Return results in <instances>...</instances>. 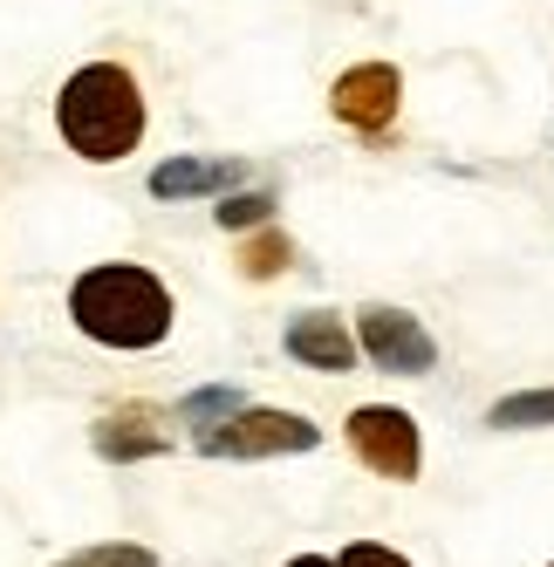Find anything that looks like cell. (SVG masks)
<instances>
[{"label": "cell", "mask_w": 554, "mask_h": 567, "mask_svg": "<svg viewBox=\"0 0 554 567\" xmlns=\"http://www.w3.org/2000/svg\"><path fill=\"white\" fill-rule=\"evenodd\" d=\"M69 315L103 349H151L172 336V295L151 267H90L69 288Z\"/></svg>", "instance_id": "cell-1"}, {"label": "cell", "mask_w": 554, "mask_h": 567, "mask_svg": "<svg viewBox=\"0 0 554 567\" xmlns=\"http://www.w3.org/2000/svg\"><path fill=\"white\" fill-rule=\"evenodd\" d=\"M55 124H62L69 151H83L90 165H110V157L137 151V137H144V90H137V75L116 69V62L75 69L62 83V96H55Z\"/></svg>", "instance_id": "cell-2"}, {"label": "cell", "mask_w": 554, "mask_h": 567, "mask_svg": "<svg viewBox=\"0 0 554 567\" xmlns=\"http://www.w3.org/2000/svg\"><path fill=\"white\" fill-rule=\"evenodd\" d=\"M322 444V431H315L308 417L295 411H254V403H240L199 452L206 458H288V452H315Z\"/></svg>", "instance_id": "cell-3"}, {"label": "cell", "mask_w": 554, "mask_h": 567, "mask_svg": "<svg viewBox=\"0 0 554 567\" xmlns=\"http://www.w3.org/2000/svg\"><path fill=\"white\" fill-rule=\"evenodd\" d=\"M356 342H363V355L390 377H424L431 362H439V342L424 336V321L404 315V308H383V301H370L356 315Z\"/></svg>", "instance_id": "cell-4"}, {"label": "cell", "mask_w": 554, "mask_h": 567, "mask_svg": "<svg viewBox=\"0 0 554 567\" xmlns=\"http://www.w3.org/2000/svg\"><path fill=\"white\" fill-rule=\"evenodd\" d=\"M349 452L377 478H418V424L398 403H363V411H349Z\"/></svg>", "instance_id": "cell-5"}, {"label": "cell", "mask_w": 554, "mask_h": 567, "mask_svg": "<svg viewBox=\"0 0 554 567\" xmlns=\"http://www.w3.org/2000/svg\"><path fill=\"white\" fill-rule=\"evenodd\" d=\"M398 69L390 62H363V69H349V75H336V90H329V103H336V116L349 131H383L390 116H398Z\"/></svg>", "instance_id": "cell-6"}, {"label": "cell", "mask_w": 554, "mask_h": 567, "mask_svg": "<svg viewBox=\"0 0 554 567\" xmlns=\"http://www.w3.org/2000/svg\"><path fill=\"white\" fill-rule=\"evenodd\" d=\"M288 355L308 362V370H322V377H342L349 362H356V342H349V329H342V315L308 308V315L288 321Z\"/></svg>", "instance_id": "cell-7"}, {"label": "cell", "mask_w": 554, "mask_h": 567, "mask_svg": "<svg viewBox=\"0 0 554 567\" xmlns=\"http://www.w3.org/2000/svg\"><path fill=\"white\" fill-rule=\"evenodd\" d=\"M165 444H172V431H165V417H157L151 403H131V411L96 417V452H103V458H116V465L151 458V452H165Z\"/></svg>", "instance_id": "cell-8"}, {"label": "cell", "mask_w": 554, "mask_h": 567, "mask_svg": "<svg viewBox=\"0 0 554 567\" xmlns=\"http://www.w3.org/2000/svg\"><path fill=\"white\" fill-rule=\"evenodd\" d=\"M247 178V165L233 157H172V165L151 172V192L157 198H206V192H233Z\"/></svg>", "instance_id": "cell-9"}, {"label": "cell", "mask_w": 554, "mask_h": 567, "mask_svg": "<svg viewBox=\"0 0 554 567\" xmlns=\"http://www.w3.org/2000/svg\"><path fill=\"white\" fill-rule=\"evenodd\" d=\"M493 431H534V424H554V390H521V396H500L486 411Z\"/></svg>", "instance_id": "cell-10"}, {"label": "cell", "mask_w": 554, "mask_h": 567, "mask_svg": "<svg viewBox=\"0 0 554 567\" xmlns=\"http://www.w3.org/2000/svg\"><path fill=\"white\" fill-rule=\"evenodd\" d=\"M240 403H247L240 390H192V396H185V424H192V444H206V437H213V431H219L233 411H240Z\"/></svg>", "instance_id": "cell-11"}, {"label": "cell", "mask_w": 554, "mask_h": 567, "mask_svg": "<svg viewBox=\"0 0 554 567\" xmlns=\"http://www.w3.org/2000/svg\"><path fill=\"white\" fill-rule=\"evenodd\" d=\"M274 219V192H233L219 206V226L226 233H247V226H267Z\"/></svg>", "instance_id": "cell-12"}, {"label": "cell", "mask_w": 554, "mask_h": 567, "mask_svg": "<svg viewBox=\"0 0 554 567\" xmlns=\"http://www.w3.org/2000/svg\"><path fill=\"white\" fill-rule=\"evenodd\" d=\"M62 567H157L151 547H131V540H110V547H83V554H69Z\"/></svg>", "instance_id": "cell-13"}, {"label": "cell", "mask_w": 554, "mask_h": 567, "mask_svg": "<svg viewBox=\"0 0 554 567\" xmlns=\"http://www.w3.org/2000/svg\"><path fill=\"white\" fill-rule=\"evenodd\" d=\"M240 267H247L254 280H274V274L288 267V239H281V233H267V239H254V247L240 254Z\"/></svg>", "instance_id": "cell-14"}, {"label": "cell", "mask_w": 554, "mask_h": 567, "mask_svg": "<svg viewBox=\"0 0 554 567\" xmlns=\"http://www.w3.org/2000/svg\"><path fill=\"white\" fill-rule=\"evenodd\" d=\"M342 567H411V560L390 554V547H377V540H356V547L342 554Z\"/></svg>", "instance_id": "cell-15"}, {"label": "cell", "mask_w": 554, "mask_h": 567, "mask_svg": "<svg viewBox=\"0 0 554 567\" xmlns=\"http://www.w3.org/2000/svg\"><path fill=\"white\" fill-rule=\"evenodd\" d=\"M288 567H342V560H322V554H295Z\"/></svg>", "instance_id": "cell-16"}]
</instances>
